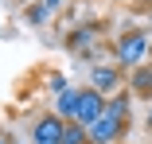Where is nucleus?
Wrapping results in <instances>:
<instances>
[{"mask_svg":"<svg viewBox=\"0 0 152 144\" xmlns=\"http://www.w3.org/2000/svg\"><path fill=\"white\" fill-rule=\"evenodd\" d=\"M148 129H152V109H148Z\"/></svg>","mask_w":152,"mask_h":144,"instance_id":"obj_13","label":"nucleus"},{"mask_svg":"<svg viewBox=\"0 0 152 144\" xmlns=\"http://www.w3.org/2000/svg\"><path fill=\"white\" fill-rule=\"evenodd\" d=\"M102 109H105V94L94 90V86H82V90H78V113H74V121L94 125L102 117Z\"/></svg>","mask_w":152,"mask_h":144,"instance_id":"obj_5","label":"nucleus"},{"mask_svg":"<svg viewBox=\"0 0 152 144\" xmlns=\"http://www.w3.org/2000/svg\"><path fill=\"white\" fill-rule=\"evenodd\" d=\"M0 144H12V140H8V136H4V132H0Z\"/></svg>","mask_w":152,"mask_h":144,"instance_id":"obj_12","label":"nucleus"},{"mask_svg":"<svg viewBox=\"0 0 152 144\" xmlns=\"http://www.w3.org/2000/svg\"><path fill=\"white\" fill-rule=\"evenodd\" d=\"M55 113L63 121H74V113H78V90H63V94H55Z\"/></svg>","mask_w":152,"mask_h":144,"instance_id":"obj_7","label":"nucleus"},{"mask_svg":"<svg viewBox=\"0 0 152 144\" xmlns=\"http://www.w3.org/2000/svg\"><path fill=\"white\" fill-rule=\"evenodd\" d=\"M16 4H31V0H16Z\"/></svg>","mask_w":152,"mask_h":144,"instance_id":"obj_14","label":"nucleus"},{"mask_svg":"<svg viewBox=\"0 0 152 144\" xmlns=\"http://www.w3.org/2000/svg\"><path fill=\"white\" fill-rule=\"evenodd\" d=\"M90 86L102 94H117V90H125V70L117 63H94L90 66Z\"/></svg>","mask_w":152,"mask_h":144,"instance_id":"obj_3","label":"nucleus"},{"mask_svg":"<svg viewBox=\"0 0 152 144\" xmlns=\"http://www.w3.org/2000/svg\"><path fill=\"white\" fill-rule=\"evenodd\" d=\"M43 8L55 16V12H63V8H66V0H43Z\"/></svg>","mask_w":152,"mask_h":144,"instance_id":"obj_11","label":"nucleus"},{"mask_svg":"<svg viewBox=\"0 0 152 144\" xmlns=\"http://www.w3.org/2000/svg\"><path fill=\"white\" fill-rule=\"evenodd\" d=\"M63 132H66V121L58 117V113H39L31 121V140L35 144H63Z\"/></svg>","mask_w":152,"mask_h":144,"instance_id":"obj_2","label":"nucleus"},{"mask_svg":"<svg viewBox=\"0 0 152 144\" xmlns=\"http://www.w3.org/2000/svg\"><path fill=\"white\" fill-rule=\"evenodd\" d=\"M148 43H152V35L144 31V27H129V31H121L117 43H113V63H117L121 70L140 66V63L148 59Z\"/></svg>","mask_w":152,"mask_h":144,"instance_id":"obj_1","label":"nucleus"},{"mask_svg":"<svg viewBox=\"0 0 152 144\" xmlns=\"http://www.w3.org/2000/svg\"><path fill=\"white\" fill-rule=\"evenodd\" d=\"M47 86H51V94H63V90H70V82H66L63 74H55V70L47 74Z\"/></svg>","mask_w":152,"mask_h":144,"instance_id":"obj_10","label":"nucleus"},{"mask_svg":"<svg viewBox=\"0 0 152 144\" xmlns=\"http://www.w3.org/2000/svg\"><path fill=\"white\" fill-rule=\"evenodd\" d=\"M125 90L140 101H152V63H140L129 70V82H125Z\"/></svg>","mask_w":152,"mask_h":144,"instance_id":"obj_6","label":"nucleus"},{"mask_svg":"<svg viewBox=\"0 0 152 144\" xmlns=\"http://www.w3.org/2000/svg\"><path fill=\"white\" fill-rule=\"evenodd\" d=\"M148 55H152V43H148Z\"/></svg>","mask_w":152,"mask_h":144,"instance_id":"obj_15","label":"nucleus"},{"mask_svg":"<svg viewBox=\"0 0 152 144\" xmlns=\"http://www.w3.org/2000/svg\"><path fill=\"white\" fill-rule=\"evenodd\" d=\"M63 144H90V132H86V125H82V121H66Z\"/></svg>","mask_w":152,"mask_h":144,"instance_id":"obj_9","label":"nucleus"},{"mask_svg":"<svg viewBox=\"0 0 152 144\" xmlns=\"http://www.w3.org/2000/svg\"><path fill=\"white\" fill-rule=\"evenodd\" d=\"M98 43H102V27L98 23H78V27H70L66 39H63V47L74 51V55H94Z\"/></svg>","mask_w":152,"mask_h":144,"instance_id":"obj_4","label":"nucleus"},{"mask_svg":"<svg viewBox=\"0 0 152 144\" xmlns=\"http://www.w3.org/2000/svg\"><path fill=\"white\" fill-rule=\"evenodd\" d=\"M51 20V12L43 8V0H31V4H23V23H31V27H43Z\"/></svg>","mask_w":152,"mask_h":144,"instance_id":"obj_8","label":"nucleus"}]
</instances>
